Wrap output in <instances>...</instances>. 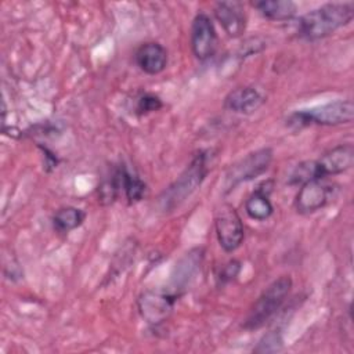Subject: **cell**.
Instances as JSON below:
<instances>
[{
  "mask_svg": "<svg viewBox=\"0 0 354 354\" xmlns=\"http://www.w3.org/2000/svg\"><path fill=\"white\" fill-rule=\"evenodd\" d=\"M122 176V188L130 202L140 201L145 194V184L134 174L129 173L124 167L120 169Z\"/></svg>",
  "mask_w": 354,
  "mask_h": 354,
  "instance_id": "e0dca14e",
  "label": "cell"
},
{
  "mask_svg": "<svg viewBox=\"0 0 354 354\" xmlns=\"http://www.w3.org/2000/svg\"><path fill=\"white\" fill-rule=\"evenodd\" d=\"M271 160L272 151L270 148H261L246 155L228 169L225 174V188L232 189L236 184L263 174L268 169Z\"/></svg>",
  "mask_w": 354,
  "mask_h": 354,
  "instance_id": "5b68a950",
  "label": "cell"
},
{
  "mask_svg": "<svg viewBox=\"0 0 354 354\" xmlns=\"http://www.w3.org/2000/svg\"><path fill=\"white\" fill-rule=\"evenodd\" d=\"M354 118V105L351 100H337L310 109H301L292 113L288 124L293 127H306L310 124L336 126L350 123Z\"/></svg>",
  "mask_w": 354,
  "mask_h": 354,
  "instance_id": "3957f363",
  "label": "cell"
},
{
  "mask_svg": "<svg viewBox=\"0 0 354 354\" xmlns=\"http://www.w3.org/2000/svg\"><path fill=\"white\" fill-rule=\"evenodd\" d=\"M136 62L142 72L158 75L167 65V51L159 43H144L136 51Z\"/></svg>",
  "mask_w": 354,
  "mask_h": 354,
  "instance_id": "7c38bea8",
  "label": "cell"
},
{
  "mask_svg": "<svg viewBox=\"0 0 354 354\" xmlns=\"http://www.w3.org/2000/svg\"><path fill=\"white\" fill-rule=\"evenodd\" d=\"M353 17V3H329L306 12L299 21V30L308 40L324 39L347 25Z\"/></svg>",
  "mask_w": 354,
  "mask_h": 354,
  "instance_id": "6da1fadb",
  "label": "cell"
},
{
  "mask_svg": "<svg viewBox=\"0 0 354 354\" xmlns=\"http://www.w3.org/2000/svg\"><path fill=\"white\" fill-rule=\"evenodd\" d=\"M174 301L176 296L171 293L147 290L138 299V310L148 324L159 325L171 314Z\"/></svg>",
  "mask_w": 354,
  "mask_h": 354,
  "instance_id": "ba28073f",
  "label": "cell"
},
{
  "mask_svg": "<svg viewBox=\"0 0 354 354\" xmlns=\"http://www.w3.org/2000/svg\"><path fill=\"white\" fill-rule=\"evenodd\" d=\"M214 15L230 37H239L246 28L243 6L239 1H220L214 7Z\"/></svg>",
  "mask_w": 354,
  "mask_h": 354,
  "instance_id": "8fae6325",
  "label": "cell"
},
{
  "mask_svg": "<svg viewBox=\"0 0 354 354\" xmlns=\"http://www.w3.org/2000/svg\"><path fill=\"white\" fill-rule=\"evenodd\" d=\"M122 188V176H120V169H118L112 176L111 178L108 180H104L98 188V198H100V202L104 203V205H108V203H112L116 196H118V192L119 189Z\"/></svg>",
  "mask_w": 354,
  "mask_h": 354,
  "instance_id": "ac0fdd59",
  "label": "cell"
},
{
  "mask_svg": "<svg viewBox=\"0 0 354 354\" xmlns=\"http://www.w3.org/2000/svg\"><path fill=\"white\" fill-rule=\"evenodd\" d=\"M191 47L194 55L205 61L214 55L217 50V33L209 15L198 14L191 26Z\"/></svg>",
  "mask_w": 354,
  "mask_h": 354,
  "instance_id": "52a82bcc",
  "label": "cell"
},
{
  "mask_svg": "<svg viewBox=\"0 0 354 354\" xmlns=\"http://www.w3.org/2000/svg\"><path fill=\"white\" fill-rule=\"evenodd\" d=\"M162 106V101L159 100V97L153 95V94H145L138 100L137 104V112L140 115L142 113H149L153 111H158Z\"/></svg>",
  "mask_w": 354,
  "mask_h": 354,
  "instance_id": "44dd1931",
  "label": "cell"
},
{
  "mask_svg": "<svg viewBox=\"0 0 354 354\" xmlns=\"http://www.w3.org/2000/svg\"><path fill=\"white\" fill-rule=\"evenodd\" d=\"M214 224L220 246L225 252L236 250L245 238L243 224L236 210L231 205H223L217 210Z\"/></svg>",
  "mask_w": 354,
  "mask_h": 354,
  "instance_id": "8992f818",
  "label": "cell"
},
{
  "mask_svg": "<svg viewBox=\"0 0 354 354\" xmlns=\"http://www.w3.org/2000/svg\"><path fill=\"white\" fill-rule=\"evenodd\" d=\"M266 18L272 21H288L296 15L297 7L290 0H260L253 3Z\"/></svg>",
  "mask_w": 354,
  "mask_h": 354,
  "instance_id": "9a60e30c",
  "label": "cell"
},
{
  "mask_svg": "<svg viewBox=\"0 0 354 354\" xmlns=\"http://www.w3.org/2000/svg\"><path fill=\"white\" fill-rule=\"evenodd\" d=\"M239 270H241V264L239 261L236 260H231L230 263H227L223 268V271L220 272V281L221 282H228V281H232L238 274H239Z\"/></svg>",
  "mask_w": 354,
  "mask_h": 354,
  "instance_id": "7402d4cb",
  "label": "cell"
},
{
  "mask_svg": "<svg viewBox=\"0 0 354 354\" xmlns=\"http://www.w3.org/2000/svg\"><path fill=\"white\" fill-rule=\"evenodd\" d=\"M84 217L86 214L83 210L73 206H66L57 210V213L53 217V223L57 231L69 232L77 228L84 221Z\"/></svg>",
  "mask_w": 354,
  "mask_h": 354,
  "instance_id": "2e32d148",
  "label": "cell"
},
{
  "mask_svg": "<svg viewBox=\"0 0 354 354\" xmlns=\"http://www.w3.org/2000/svg\"><path fill=\"white\" fill-rule=\"evenodd\" d=\"M264 104V97L253 87H238L227 94L224 106L236 113H252Z\"/></svg>",
  "mask_w": 354,
  "mask_h": 354,
  "instance_id": "4fadbf2b",
  "label": "cell"
},
{
  "mask_svg": "<svg viewBox=\"0 0 354 354\" xmlns=\"http://www.w3.org/2000/svg\"><path fill=\"white\" fill-rule=\"evenodd\" d=\"M354 163V148L351 144H343L328 151L321 159L315 160L319 178L339 174L348 170Z\"/></svg>",
  "mask_w": 354,
  "mask_h": 354,
  "instance_id": "30bf717a",
  "label": "cell"
},
{
  "mask_svg": "<svg viewBox=\"0 0 354 354\" xmlns=\"http://www.w3.org/2000/svg\"><path fill=\"white\" fill-rule=\"evenodd\" d=\"M319 178L318 176V170H317V165L315 160H306L299 163L295 170L290 174V184H304L310 180H317Z\"/></svg>",
  "mask_w": 354,
  "mask_h": 354,
  "instance_id": "d6986e66",
  "label": "cell"
},
{
  "mask_svg": "<svg viewBox=\"0 0 354 354\" xmlns=\"http://www.w3.org/2000/svg\"><path fill=\"white\" fill-rule=\"evenodd\" d=\"M271 191H272V181H264L246 199L245 210L250 218L263 221L272 214L274 207L268 199Z\"/></svg>",
  "mask_w": 354,
  "mask_h": 354,
  "instance_id": "5bb4252c",
  "label": "cell"
},
{
  "mask_svg": "<svg viewBox=\"0 0 354 354\" xmlns=\"http://www.w3.org/2000/svg\"><path fill=\"white\" fill-rule=\"evenodd\" d=\"M290 288L292 279L289 277H281L271 282L254 301L243 326L246 329H257L263 326L282 306Z\"/></svg>",
  "mask_w": 354,
  "mask_h": 354,
  "instance_id": "277c9868",
  "label": "cell"
},
{
  "mask_svg": "<svg viewBox=\"0 0 354 354\" xmlns=\"http://www.w3.org/2000/svg\"><path fill=\"white\" fill-rule=\"evenodd\" d=\"M282 348V339L278 332H270L261 337L257 347L254 348L256 353H275Z\"/></svg>",
  "mask_w": 354,
  "mask_h": 354,
  "instance_id": "ffe728a7",
  "label": "cell"
},
{
  "mask_svg": "<svg viewBox=\"0 0 354 354\" xmlns=\"http://www.w3.org/2000/svg\"><path fill=\"white\" fill-rule=\"evenodd\" d=\"M332 199V187L324 178L310 180L301 184L296 199V210L301 214H310L322 209Z\"/></svg>",
  "mask_w": 354,
  "mask_h": 354,
  "instance_id": "9c48e42d",
  "label": "cell"
},
{
  "mask_svg": "<svg viewBox=\"0 0 354 354\" xmlns=\"http://www.w3.org/2000/svg\"><path fill=\"white\" fill-rule=\"evenodd\" d=\"M207 174L206 155L199 152L194 156L187 169L180 174V177L170 184L159 196L158 205L160 210L170 212L178 205H181L188 196H191L198 187L202 184Z\"/></svg>",
  "mask_w": 354,
  "mask_h": 354,
  "instance_id": "7a4b0ae2",
  "label": "cell"
}]
</instances>
